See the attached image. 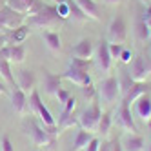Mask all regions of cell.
I'll use <instances>...</instances> for the list:
<instances>
[{
    "instance_id": "681fc988",
    "label": "cell",
    "mask_w": 151,
    "mask_h": 151,
    "mask_svg": "<svg viewBox=\"0 0 151 151\" xmlns=\"http://www.w3.org/2000/svg\"><path fill=\"white\" fill-rule=\"evenodd\" d=\"M0 151H2V149H0Z\"/></svg>"
},
{
    "instance_id": "74e56055",
    "label": "cell",
    "mask_w": 151,
    "mask_h": 151,
    "mask_svg": "<svg viewBox=\"0 0 151 151\" xmlns=\"http://www.w3.org/2000/svg\"><path fill=\"white\" fill-rule=\"evenodd\" d=\"M75 107H77V99H75V96H69V99L66 100V104H64V111L73 113V111H75Z\"/></svg>"
},
{
    "instance_id": "30bf717a",
    "label": "cell",
    "mask_w": 151,
    "mask_h": 151,
    "mask_svg": "<svg viewBox=\"0 0 151 151\" xmlns=\"http://www.w3.org/2000/svg\"><path fill=\"white\" fill-rule=\"evenodd\" d=\"M116 120L120 124V127L126 129L127 133H137L138 131V127L135 124V118H133V113H131V107L124 102L120 104V107H118V111H116Z\"/></svg>"
},
{
    "instance_id": "ee69618b",
    "label": "cell",
    "mask_w": 151,
    "mask_h": 151,
    "mask_svg": "<svg viewBox=\"0 0 151 151\" xmlns=\"http://www.w3.org/2000/svg\"><path fill=\"white\" fill-rule=\"evenodd\" d=\"M4 6H7V0H0V7H4Z\"/></svg>"
},
{
    "instance_id": "7402d4cb",
    "label": "cell",
    "mask_w": 151,
    "mask_h": 151,
    "mask_svg": "<svg viewBox=\"0 0 151 151\" xmlns=\"http://www.w3.org/2000/svg\"><path fill=\"white\" fill-rule=\"evenodd\" d=\"M0 77H2V80L9 86V88L17 86L13 71H11V62H9L7 58H2V57H0Z\"/></svg>"
},
{
    "instance_id": "c3c4849f",
    "label": "cell",
    "mask_w": 151,
    "mask_h": 151,
    "mask_svg": "<svg viewBox=\"0 0 151 151\" xmlns=\"http://www.w3.org/2000/svg\"><path fill=\"white\" fill-rule=\"evenodd\" d=\"M149 151H151V146H149Z\"/></svg>"
},
{
    "instance_id": "603a6c76",
    "label": "cell",
    "mask_w": 151,
    "mask_h": 151,
    "mask_svg": "<svg viewBox=\"0 0 151 151\" xmlns=\"http://www.w3.org/2000/svg\"><path fill=\"white\" fill-rule=\"evenodd\" d=\"M33 4H35V0H7V7H11L13 11L24 15V17L29 15Z\"/></svg>"
},
{
    "instance_id": "277c9868",
    "label": "cell",
    "mask_w": 151,
    "mask_h": 151,
    "mask_svg": "<svg viewBox=\"0 0 151 151\" xmlns=\"http://www.w3.org/2000/svg\"><path fill=\"white\" fill-rule=\"evenodd\" d=\"M100 116H102V111H100V106L93 102L89 107H86V109L78 115V127L86 129V131H96V127H99V122H100Z\"/></svg>"
},
{
    "instance_id": "484cf974",
    "label": "cell",
    "mask_w": 151,
    "mask_h": 151,
    "mask_svg": "<svg viewBox=\"0 0 151 151\" xmlns=\"http://www.w3.org/2000/svg\"><path fill=\"white\" fill-rule=\"evenodd\" d=\"M77 126H78V116L62 109V113L58 116V129H69V127H77Z\"/></svg>"
},
{
    "instance_id": "83f0119b",
    "label": "cell",
    "mask_w": 151,
    "mask_h": 151,
    "mask_svg": "<svg viewBox=\"0 0 151 151\" xmlns=\"http://www.w3.org/2000/svg\"><path fill=\"white\" fill-rule=\"evenodd\" d=\"M111 124H113L111 113H109V111H106V113H102V116H100V122H99V127H96V131L102 133V135L106 137L107 133H109V129H111Z\"/></svg>"
},
{
    "instance_id": "1f68e13d",
    "label": "cell",
    "mask_w": 151,
    "mask_h": 151,
    "mask_svg": "<svg viewBox=\"0 0 151 151\" xmlns=\"http://www.w3.org/2000/svg\"><path fill=\"white\" fill-rule=\"evenodd\" d=\"M137 37H138L140 40H146V38H147V26H146V22H144V18L137 24Z\"/></svg>"
},
{
    "instance_id": "b9f144b4",
    "label": "cell",
    "mask_w": 151,
    "mask_h": 151,
    "mask_svg": "<svg viewBox=\"0 0 151 151\" xmlns=\"http://www.w3.org/2000/svg\"><path fill=\"white\" fill-rule=\"evenodd\" d=\"M7 44V40H6V35H0V47H4Z\"/></svg>"
},
{
    "instance_id": "ffe728a7",
    "label": "cell",
    "mask_w": 151,
    "mask_h": 151,
    "mask_svg": "<svg viewBox=\"0 0 151 151\" xmlns=\"http://www.w3.org/2000/svg\"><path fill=\"white\" fill-rule=\"evenodd\" d=\"M62 77L60 75H55V73H49V71H44V91L47 95H55L62 86Z\"/></svg>"
},
{
    "instance_id": "d6986e66",
    "label": "cell",
    "mask_w": 151,
    "mask_h": 151,
    "mask_svg": "<svg viewBox=\"0 0 151 151\" xmlns=\"http://www.w3.org/2000/svg\"><path fill=\"white\" fill-rule=\"evenodd\" d=\"M18 88L26 91V93H31L35 89V73L31 69H22L18 73Z\"/></svg>"
},
{
    "instance_id": "f546056e",
    "label": "cell",
    "mask_w": 151,
    "mask_h": 151,
    "mask_svg": "<svg viewBox=\"0 0 151 151\" xmlns=\"http://www.w3.org/2000/svg\"><path fill=\"white\" fill-rule=\"evenodd\" d=\"M55 7H57V13L60 15V18H64V20L69 18V6H68L66 0L60 2V4H55Z\"/></svg>"
},
{
    "instance_id": "e575fe53",
    "label": "cell",
    "mask_w": 151,
    "mask_h": 151,
    "mask_svg": "<svg viewBox=\"0 0 151 151\" xmlns=\"http://www.w3.org/2000/svg\"><path fill=\"white\" fill-rule=\"evenodd\" d=\"M55 96H57V100H58V102H60V104L64 106V104H66V100H68L69 96H71V93H69L68 89H64V88H60V89H58V91L55 93Z\"/></svg>"
},
{
    "instance_id": "d590c367",
    "label": "cell",
    "mask_w": 151,
    "mask_h": 151,
    "mask_svg": "<svg viewBox=\"0 0 151 151\" xmlns=\"http://www.w3.org/2000/svg\"><path fill=\"white\" fill-rule=\"evenodd\" d=\"M0 149L2 151H15V146H13L11 140H9V137H2V140H0Z\"/></svg>"
},
{
    "instance_id": "8992f818",
    "label": "cell",
    "mask_w": 151,
    "mask_h": 151,
    "mask_svg": "<svg viewBox=\"0 0 151 151\" xmlns=\"http://www.w3.org/2000/svg\"><path fill=\"white\" fill-rule=\"evenodd\" d=\"M24 18H26L24 15L13 11V9L7 7V6L0 7V35H6L11 29L22 26L24 24Z\"/></svg>"
},
{
    "instance_id": "52a82bcc",
    "label": "cell",
    "mask_w": 151,
    "mask_h": 151,
    "mask_svg": "<svg viewBox=\"0 0 151 151\" xmlns=\"http://www.w3.org/2000/svg\"><path fill=\"white\" fill-rule=\"evenodd\" d=\"M151 75V58L140 55L135 57L131 62V69H129V78L133 82H146Z\"/></svg>"
},
{
    "instance_id": "ab89813d",
    "label": "cell",
    "mask_w": 151,
    "mask_h": 151,
    "mask_svg": "<svg viewBox=\"0 0 151 151\" xmlns=\"http://www.w3.org/2000/svg\"><path fill=\"white\" fill-rule=\"evenodd\" d=\"M99 151H111V140H106V142H100Z\"/></svg>"
},
{
    "instance_id": "ba28073f",
    "label": "cell",
    "mask_w": 151,
    "mask_h": 151,
    "mask_svg": "<svg viewBox=\"0 0 151 151\" xmlns=\"http://www.w3.org/2000/svg\"><path fill=\"white\" fill-rule=\"evenodd\" d=\"M99 96L106 104H113L120 96V80L116 77H107L100 82V88L96 89Z\"/></svg>"
},
{
    "instance_id": "f1b7e54d",
    "label": "cell",
    "mask_w": 151,
    "mask_h": 151,
    "mask_svg": "<svg viewBox=\"0 0 151 151\" xmlns=\"http://www.w3.org/2000/svg\"><path fill=\"white\" fill-rule=\"evenodd\" d=\"M69 68H75V69H80V71H86V73H88L89 68H91V60H84V58L73 57L71 62H69Z\"/></svg>"
},
{
    "instance_id": "4316f807",
    "label": "cell",
    "mask_w": 151,
    "mask_h": 151,
    "mask_svg": "<svg viewBox=\"0 0 151 151\" xmlns=\"http://www.w3.org/2000/svg\"><path fill=\"white\" fill-rule=\"evenodd\" d=\"M66 2L69 6V18L73 20V22H86V20H88V17L82 13V9L77 6L75 0H66Z\"/></svg>"
},
{
    "instance_id": "8d00e7d4",
    "label": "cell",
    "mask_w": 151,
    "mask_h": 151,
    "mask_svg": "<svg viewBox=\"0 0 151 151\" xmlns=\"http://www.w3.org/2000/svg\"><path fill=\"white\" fill-rule=\"evenodd\" d=\"M99 147H100V140L93 137L89 142H88V146L84 147V151H99Z\"/></svg>"
},
{
    "instance_id": "2e32d148",
    "label": "cell",
    "mask_w": 151,
    "mask_h": 151,
    "mask_svg": "<svg viewBox=\"0 0 151 151\" xmlns=\"http://www.w3.org/2000/svg\"><path fill=\"white\" fill-rule=\"evenodd\" d=\"M29 26L27 24H22V26H18L15 29H11L9 33H6V40H7V44L9 46H15V44H24V40L29 37Z\"/></svg>"
},
{
    "instance_id": "f6af8a7d",
    "label": "cell",
    "mask_w": 151,
    "mask_h": 151,
    "mask_svg": "<svg viewBox=\"0 0 151 151\" xmlns=\"http://www.w3.org/2000/svg\"><path fill=\"white\" fill-rule=\"evenodd\" d=\"M147 38L151 40V27H147Z\"/></svg>"
},
{
    "instance_id": "cb8c5ba5",
    "label": "cell",
    "mask_w": 151,
    "mask_h": 151,
    "mask_svg": "<svg viewBox=\"0 0 151 151\" xmlns=\"http://www.w3.org/2000/svg\"><path fill=\"white\" fill-rule=\"evenodd\" d=\"M27 57V49L22 44H15V46H9V62H15V64H22Z\"/></svg>"
},
{
    "instance_id": "7a4b0ae2",
    "label": "cell",
    "mask_w": 151,
    "mask_h": 151,
    "mask_svg": "<svg viewBox=\"0 0 151 151\" xmlns=\"http://www.w3.org/2000/svg\"><path fill=\"white\" fill-rule=\"evenodd\" d=\"M22 127H24L26 135L31 138L33 146L44 147V146H53V144H55V138H57V137L49 135L46 129L42 127V126H38L35 120H24V122H22Z\"/></svg>"
},
{
    "instance_id": "44dd1931",
    "label": "cell",
    "mask_w": 151,
    "mask_h": 151,
    "mask_svg": "<svg viewBox=\"0 0 151 151\" xmlns=\"http://www.w3.org/2000/svg\"><path fill=\"white\" fill-rule=\"evenodd\" d=\"M42 40H44V44L47 46V49L53 51V53L62 49V40H60V35L57 31H49V29L42 31Z\"/></svg>"
},
{
    "instance_id": "7dc6e473",
    "label": "cell",
    "mask_w": 151,
    "mask_h": 151,
    "mask_svg": "<svg viewBox=\"0 0 151 151\" xmlns=\"http://www.w3.org/2000/svg\"><path fill=\"white\" fill-rule=\"evenodd\" d=\"M147 127L151 129V118H149V120H147Z\"/></svg>"
},
{
    "instance_id": "e0dca14e",
    "label": "cell",
    "mask_w": 151,
    "mask_h": 151,
    "mask_svg": "<svg viewBox=\"0 0 151 151\" xmlns=\"http://www.w3.org/2000/svg\"><path fill=\"white\" fill-rule=\"evenodd\" d=\"M120 142H122V149L124 151H144L146 149V140H144V137H140L137 133L126 135V138L120 140Z\"/></svg>"
},
{
    "instance_id": "4fadbf2b",
    "label": "cell",
    "mask_w": 151,
    "mask_h": 151,
    "mask_svg": "<svg viewBox=\"0 0 151 151\" xmlns=\"http://www.w3.org/2000/svg\"><path fill=\"white\" fill-rule=\"evenodd\" d=\"M11 106H13V109H15L18 115H24V113L27 111V107H29L27 93L20 89L18 84L11 88Z\"/></svg>"
},
{
    "instance_id": "7bdbcfd3",
    "label": "cell",
    "mask_w": 151,
    "mask_h": 151,
    "mask_svg": "<svg viewBox=\"0 0 151 151\" xmlns=\"http://www.w3.org/2000/svg\"><path fill=\"white\" fill-rule=\"evenodd\" d=\"M104 2H106V4H118L120 0H104Z\"/></svg>"
},
{
    "instance_id": "d4e9b609",
    "label": "cell",
    "mask_w": 151,
    "mask_h": 151,
    "mask_svg": "<svg viewBox=\"0 0 151 151\" xmlns=\"http://www.w3.org/2000/svg\"><path fill=\"white\" fill-rule=\"evenodd\" d=\"M91 138H93V137H91V133L80 127L78 131H77V137H75V142H73L71 151H82L86 146H88V142H89Z\"/></svg>"
},
{
    "instance_id": "f35d334b",
    "label": "cell",
    "mask_w": 151,
    "mask_h": 151,
    "mask_svg": "<svg viewBox=\"0 0 151 151\" xmlns=\"http://www.w3.org/2000/svg\"><path fill=\"white\" fill-rule=\"evenodd\" d=\"M111 151H124V149H122V142H120L118 138L111 140Z\"/></svg>"
},
{
    "instance_id": "7c38bea8",
    "label": "cell",
    "mask_w": 151,
    "mask_h": 151,
    "mask_svg": "<svg viewBox=\"0 0 151 151\" xmlns=\"http://www.w3.org/2000/svg\"><path fill=\"white\" fill-rule=\"evenodd\" d=\"M133 111L140 120L147 122L151 118V93H146L133 102Z\"/></svg>"
},
{
    "instance_id": "5b68a950",
    "label": "cell",
    "mask_w": 151,
    "mask_h": 151,
    "mask_svg": "<svg viewBox=\"0 0 151 151\" xmlns=\"http://www.w3.org/2000/svg\"><path fill=\"white\" fill-rule=\"evenodd\" d=\"M127 38V24L124 15H115L107 26V42L111 44H122Z\"/></svg>"
},
{
    "instance_id": "5bb4252c",
    "label": "cell",
    "mask_w": 151,
    "mask_h": 151,
    "mask_svg": "<svg viewBox=\"0 0 151 151\" xmlns=\"http://www.w3.org/2000/svg\"><path fill=\"white\" fill-rule=\"evenodd\" d=\"M62 78H66V80L73 82L75 86H78V88H84V86H89V84H91L89 73L80 71V69H75V68H68L66 73L62 75Z\"/></svg>"
},
{
    "instance_id": "8fae6325",
    "label": "cell",
    "mask_w": 151,
    "mask_h": 151,
    "mask_svg": "<svg viewBox=\"0 0 151 151\" xmlns=\"http://www.w3.org/2000/svg\"><path fill=\"white\" fill-rule=\"evenodd\" d=\"M146 93H151V84L146 80V82H133L131 84V88H129L126 93H124V104H127V106H131L138 96H142V95H146Z\"/></svg>"
},
{
    "instance_id": "4dcf8cb0",
    "label": "cell",
    "mask_w": 151,
    "mask_h": 151,
    "mask_svg": "<svg viewBox=\"0 0 151 151\" xmlns=\"http://www.w3.org/2000/svg\"><path fill=\"white\" fill-rule=\"evenodd\" d=\"M80 91H82V96H84V99H88V100H93L95 96H96V88H93V84L84 86V88H80Z\"/></svg>"
},
{
    "instance_id": "836d02e7",
    "label": "cell",
    "mask_w": 151,
    "mask_h": 151,
    "mask_svg": "<svg viewBox=\"0 0 151 151\" xmlns=\"http://www.w3.org/2000/svg\"><path fill=\"white\" fill-rule=\"evenodd\" d=\"M122 49H124L122 44H111V42H109V53H111V58H113V60H115V58H120Z\"/></svg>"
},
{
    "instance_id": "9c48e42d",
    "label": "cell",
    "mask_w": 151,
    "mask_h": 151,
    "mask_svg": "<svg viewBox=\"0 0 151 151\" xmlns=\"http://www.w3.org/2000/svg\"><path fill=\"white\" fill-rule=\"evenodd\" d=\"M95 62L96 66L100 68V71L107 73L111 71V66H113V58H111V53H109V42L107 40H100L99 46L95 47Z\"/></svg>"
},
{
    "instance_id": "3957f363",
    "label": "cell",
    "mask_w": 151,
    "mask_h": 151,
    "mask_svg": "<svg viewBox=\"0 0 151 151\" xmlns=\"http://www.w3.org/2000/svg\"><path fill=\"white\" fill-rule=\"evenodd\" d=\"M27 100H29V107L33 109V113L40 118L42 127H44V129H49V127H55V126H57V120L53 118L51 111L44 106V102L40 100V93H38L37 89H33V91L29 93V99H27Z\"/></svg>"
},
{
    "instance_id": "9a60e30c",
    "label": "cell",
    "mask_w": 151,
    "mask_h": 151,
    "mask_svg": "<svg viewBox=\"0 0 151 151\" xmlns=\"http://www.w3.org/2000/svg\"><path fill=\"white\" fill-rule=\"evenodd\" d=\"M93 55H95V46H93V42L89 38L78 40L77 44H75V47H73V57H77V58L91 60Z\"/></svg>"
},
{
    "instance_id": "60d3db41",
    "label": "cell",
    "mask_w": 151,
    "mask_h": 151,
    "mask_svg": "<svg viewBox=\"0 0 151 151\" xmlns=\"http://www.w3.org/2000/svg\"><path fill=\"white\" fill-rule=\"evenodd\" d=\"M0 95H7V86L0 80Z\"/></svg>"
},
{
    "instance_id": "d6a6232c",
    "label": "cell",
    "mask_w": 151,
    "mask_h": 151,
    "mask_svg": "<svg viewBox=\"0 0 151 151\" xmlns=\"http://www.w3.org/2000/svg\"><path fill=\"white\" fill-rule=\"evenodd\" d=\"M133 58H135V57H133V51L124 47V49H122V53H120V58H118V60H120L122 64H131V62H133Z\"/></svg>"
},
{
    "instance_id": "bcb514c9",
    "label": "cell",
    "mask_w": 151,
    "mask_h": 151,
    "mask_svg": "<svg viewBox=\"0 0 151 151\" xmlns=\"http://www.w3.org/2000/svg\"><path fill=\"white\" fill-rule=\"evenodd\" d=\"M53 2H55V4H60V2H64V0H53Z\"/></svg>"
},
{
    "instance_id": "ac0fdd59",
    "label": "cell",
    "mask_w": 151,
    "mask_h": 151,
    "mask_svg": "<svg viewBox=\"0 0 151 151\" xmlns=\"http://www.w3.org/2000/svg\"><path fill=\"white\" fill-rule=\"evenodd\" d=\"M88 20H100V7L95 0H75Z\"/></svg>"
},
{
    "instance_id": "6da1fadb",
    "label": "cell",
    "mask_w": 151,
    "mask_h": 151,
    "mask_svg": "<svg viewBox=\"0 0 151 151\" xmlns=\"http://www.w3.org/2000/svg\"><path fill=\"white\" fill-rule=\"evenodd\" d=\"M27 26H33V27H38V29H53L64 22V18H60V15L57 13V7L55 6H47L44 4V7L33 17H29L27 20Z\"/></svg>"
}]
</instances>
